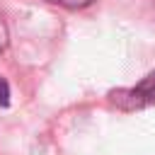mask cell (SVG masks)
<instances>
[{
  "instance_id": "cell-3",
  "label": "cell",
  "mask_w": 155,
  "mask_h": 155,
  "mask_svg": "<svg viewBox=\"0 0 155 155\" xmlns=\"http://www.w3.org/2000/svg\"><path fill=\"white\" fill-rule=\"evenodd\" d=\"M10 104V85L5 78H0V107H7Z\"/></svg>"
},
{
  "instance_id": "cell-2",
  "label": "cell",
  "mask_w": 155,
  "mask_h": 155,
  "mask_svg": "<svg viewBox=\"0 0 155 155\" xmlns=\"http://www.w3.org/2000/svg\"><path fill=\"white\" fill-rule=\"evenodd\" d=\"M46 2L58 5V7H65V10H82V7H90L97 0H46Z\"/></svg>"
},
{
  "instance_id": "cell-4",
  "label": "cell",
  "mask_w": 155,
  "mask_h": 155,
  "mask_svg": "<svg viewBox=\"0 0 155 155\" xmlns=\"http://www.w3.org/2000/svg\"><path fill=\"white\" fill-rule=\"evenodd\" d=\"M7 44H10V31H7V24H5V19L0 15V51H5Z\"/></svg>"
},
{
  "instance_id": "cell-1",
  "label": "cell",
  "mask_w": 155,
  "mask_h": 155,
  "mask_svg": "<svg viewBox=\"0 0 155 155\" xmlns=\"http://www.w3.org/2000/svg\"><path fill=\"white\" fill-rule=\"evenodd\" d=\"M107 97H109V104H114L121 111H136V109L153 107L155 104V70L148 73L138 85L111 90Z\"/></svg>"
}]
</instances>
